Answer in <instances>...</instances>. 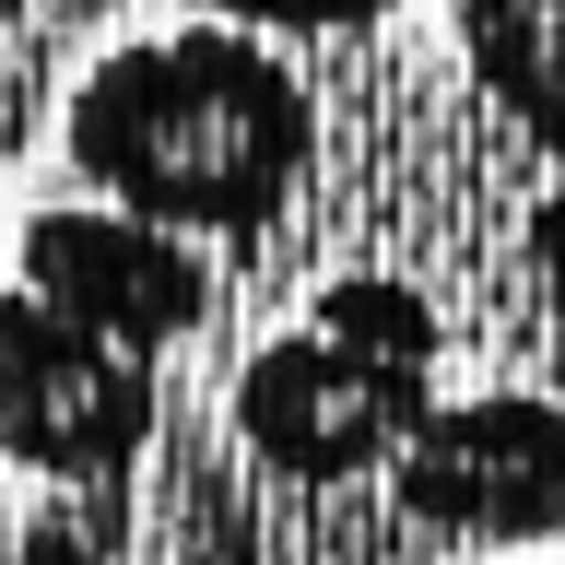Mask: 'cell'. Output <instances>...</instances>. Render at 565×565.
Wrapping results in <instances>:
<instances>
[{"label":"cell","instance_id":"cell-1","mask_svg":"<svg viewBox=\"0 0 565 565\" xmlns=\"http://www.w3.org/2000/svg\"><path fill=\"white\" fill-rule=\"evenodd\" d=\"M71 177H95L106 212L166 224V236H271L318 166L307 83L236 24L130 35L71 83L60 118Z\"/></svg>","mask_w":565,"mask_h":565},{"label":"cell","instance_id":"cell-2","mask_svg":"<svg viewBox=\"0 0 565 565\" xmlns=\"http://www.w3.org/2000/svg\"><path fill=\"white\" fill-rule=\"evenodd\" d=\"M388 494L413 530L483 542V554H530L565 542V401L554 388H471L401 436Z\"/></svg>","mask_w":565,"mask_h":565},{"label":"cell","instance_id":"cell-3","mask_svg":"<svg viewBox=\"0 0 565 565\" xmlns=\"http://www.w3.org/2000/svg\"><path fill=\"white\" fill-rule=\"evenodd\" d=\"M166 388L141 353H118L106 330L35 307L24 282L0 295V459L35 483H118L153 448Z\"/></svg>","mask_w":565,"mask_h":565},{"label":"cell","instance_id":"cell-4","mask_svg":"<svg viewBox=\"0 0 565 565\" xmlns=\"http://www.w3.org/2000/svg\"><path fill=\"white\" fill-rule=\"evenodd\" d=\"M436 413V365H377L330 330H282L236 365V448L282 483H365Z\"/></svg>","mask_w":565,"mask_h":565},{"label":"cell","instance_id":"cell-5","mask_svg":"<svg viewBox=\"0 0 565 565\" xmlns=\"http://www.w3.org/2000/svg\"><path fill=\"white\" fill-rule=\"evenodd\" d=\"M12 282H24L35 307L83 318V330H106L118 353H177L189 330L212 318V271L201 247L166 236V224H130V212L106 201H47L24 212V247H12Z\"/></svg>","mask_w":565,"mask_h":565},{"label":"cell","instance_id":"cell-6","mask_svg":"<svg viewBox=\"0 0 565 565\" xmlns=\"http://www.w3.org/2000/svg\"><path fill=\"white\" fill-rule=\"evenodd\" d=\"M459 60L542 153H565V0H448Z\"/></svg>","mask_w":565,"mask_h":565},{"label":"cell","instance_id":"cell-7","mask_svg":"<svg viewBox=\"0 0 565 565\" xmlns=\"http://www.w3.org/2000/svg\"><path fill=\"white\" fill-rule=\"evenodd\" d=\"M307 330L377 353V365H436V342H448L436 307H424V282H401V271H330L318 307H307Z\"/></svg>","mask_w":565,"mask_h":565},{"label":"cell","instance_id":"cell-8","mask_svg":"<svg viewBox=\"0 0 565 565\" xmlns=\"http://www.w3.org/2000/svg\"><path fill=\"white\" fill-rule=\"evenodd\" d=\"M388 12L401 0H201V24H236V35H365Z\"/></svg>","mask_w":565,"mask_h":565},{"label":"cell","instance_id":"cell-9","mask_svg":"<svg viewBox=\"0 0 565 565\" xmlns=\"http://www.w3.org/2000/svg\"><path fill=\"white\" fill-rule=\"evenodd\" d=\"M0 565H106V530L83 507H35V519H12V554Z\"/></svg>","mask_w":565,"mask_h":565},{"label":"cell","instance_id":"cell-10","mask_svg":"<svg viewBox=\"0 0 565 565\" xmlns=\"http://www.w3.org/2000/svg\"><path fill=\"white\" fill-rule=\"evenodd\" d=\"M530 247H542V259L565 271V201H542V224H530Z\"/></svg>","mask_w":565,"mask_h":565},{"label":"cell","instance_id":"cell-11","mask_svg":"<svg viewBox=\"0 0 565 565\" xmlns=\"http://www.w3.org/2000/svg\"><path fill=\"white\" fill-rule=\"evenodd\" d=\"M0 554H12V494H0Z\"/></svg>","mask_w":565,"mask_h":565}]
</instances>
